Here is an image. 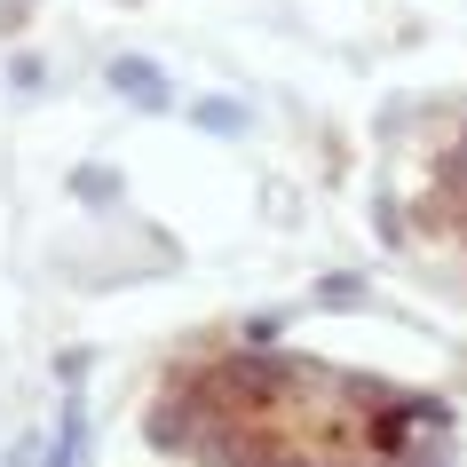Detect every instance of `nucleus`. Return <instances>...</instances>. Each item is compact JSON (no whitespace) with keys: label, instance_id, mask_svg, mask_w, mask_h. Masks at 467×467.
<instances>
[{"label":"nucleus","instance_id":"1","mask_svg":"<svg viewBox=\"0 0 467 467\" xmlns=\"http://www.w3.org/2000/svg\"><path fill=\"white\" fill-rule=\"evenodd\" d=\"M167 436L214 467H436L443 420L294 357H198L167 389Z\"/></svg>","mask_w":467,"mask_h":467},{"label":"nucleus","instance_id":"2","mask_svg":"<svg viewBox=\"0 0 467 467\" xmlns=\"http://www.w3.org/2000/svg\"><path fill=\"white\" fill-rule=\"evenodd\" d=\"M412 230L428 246H443L451 262H467V127H460V143L428 167V182L412 191Z\"/></svg>","mask_w":467,"mask_h":467}]
</instances>
